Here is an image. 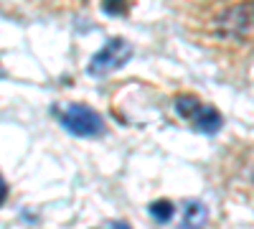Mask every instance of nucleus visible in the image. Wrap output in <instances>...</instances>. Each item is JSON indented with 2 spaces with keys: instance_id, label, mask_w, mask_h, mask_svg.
<instances>
[{
  "instance_id": "nucleus-1",
  "label": "nucleus",
  "mask_w": 254,
  "mask_h": 229,
  "mask_svg": "<svg viewBox=\"0 0 254 229\" xmlns=\"http://www.w3.org/2000/svg\"><path fill=\"white\" fill-rule=\"evenodd\" d=\"M59 120L71 135H79V138H97L104 130L99 112H94L87 105H66L59 112Z\"/></svg>"
},
{
  "instance_id": "nucleus-2",
  "label": "nucleus",
  "mask_w": 254,
  "mask_h": 229,
  "mask_svg": "<svg viewBox=\"0 0 254 229\" xmlns=\"http://www.w3.org/2000/svg\"><path fill=\"white\" fill-rule=\"evenodd\" d=\"M132 56V46L127 44L125 38H110L107 44H104L94 56H92V61H89V74L92 76H107V74H112V72H117L120 67H125L127 64V59Z\"/></svg>"
},
{
  "instance_id": "nucleus-3",
  "label": "nucleus",
  "mask_w": 254,
  "mask_h": 229,
  "mask_svg": "<svg viewBox=\"0 0 254 229\" xmlns=\"http://www.w3.org/2000/svg\"><path fill=\"white\" fill-rule=\"evenodd\" d=\"M176 110L196 125L198 130L203 133H216L221 128V115L219 110L208 107V105H201V102L196 97H178L176 99Z\"/></svg>"
},
{
  "instance_id": "nucleus-4",
  "label": "nucleus",
  "mask_w": 254,
  "mask_h": 229,
  "mask_svg": "<svg viewBox=\"0 0 254 229\" xmlns=\"http://www.w3.org/2000/svg\"><path fill=\"white\" fill-rule=\"evenodd\" d=\"M206 219H208V214H206V206L201 201H188L186 204L183 222H186L188 229H203L206 227Z\"/></svg>"
},
{
  "instance_id": "nucleus-5",
  "label": "nucleus",
  "mask_w": 254,
  "mask_h": 229,
  "mask_svg": "<svg viewBox=\"0 0 254 229\" xmlns=\"http://www.w3.org/2000/svg\"><path fill=\"white\" fill-rule=\"evenodd\" d=\"M173 201H168V199H160V201H153L150 204V214L160 222V224H165V222H171V217H173Z\"/></svg>"
},
{
  "instance_id": "nucleus-6",
  "label": "nucleus",
  "mask_w": 254,
  "mask_h": 229,
  "mask_svg": "<svg viewBox=\"0 0 254 229\" xmlns=\"http://www.w3.org/2000/svg\"><path fill=\"white\" fill-rule=\"evenodd\" d=\"M104 10H107V13H117V10H122V8H120V0H104Z\"/></svg>"
},
{
  "instance_id": "nucleus-7",
  "label": "nucleus",
  "mask_w": 254,
  "mask_h": 229,
  "mask_svg": "<svg viewBox=\"0 0 254 229\" xmlns=\"http://www.w3.org/2000/svg\"><path fill=\"white\" fill-rule=\"evenodd\" d=\"M5 196H8V186H5V181L0 178V204L5 201Z\"/></svg>"
}]
</instances>
